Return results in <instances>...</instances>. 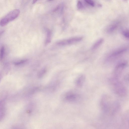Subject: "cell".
Wrapping results in <instances>:
<instances>
[{"label":"cell","mask_w":129,"mask_h":129,"mask_svg":"<svg viewBox=\"0 0 129 129\" xmlns=\"http://www.w3.org/2000/svg\"><path fill=\"white\" fill-rule=\"evenodd\" d=\"M20 12V10L19 9H15L10 11L1 20L0 22L1 26H5L10 22L15 20L18 17Z\"/></svg>","instance_id":"obj_1"},{"label":"cell","mask_w":129,"mask_h":129,"mask_svg":"<svg viewBox=\"0 0 129 129\" xmlns=\"http://www.w3.org/2000/svg\"><path fill=\"white\" fill-rule=\"evenodd\" d=\"M110 82L116 94L122 96H125L126 95V90L122 83L117 80V78L112 79Z\"/></svg>","instance_id":"obj_2"},{"label":"cell","mask_w":129,"mask_h":129,"mask_svg":"<svg viewBox=\"0 0 129 129\" xmlns=\"http://www.w3.org/2000/svg\"><path fill=\"white\" fill-rule=\"evenodd\" d=\"M83 37L77 36L60 40L56 43V44L60 46H65L73 45L81 41Z\"/></svg>","instance_id":"obj_3"},{"label":"cell","mask_w":129,"mask_h":129,"mask_svg":"<svg viewBox=\"0 0 129 129\" xmlns=\"http://www.w3.org/2000/svg\"><path fill=\"white\" fill-rule=\"evenodd\" d=\"M64 99L70 102H75L78 101L81 98V95L77 92L71 91L66 93L64 95Z\"/></svg>","instance_id":"obj_4"},{"label":"cell","mask_w":129,"mask_h":129,"mask_svg":"<svg viewBox=\"0 0 129 129\" xmlns=\"http://www.w3.org/2000/svg\"><path fill=\"white\" fill-rule=\"evenodd\" d=\"M127 50L126 48H123L118 49L111 53L107 57L106 60L107 63L110 62L124 53Z\"/></svg>","instance_id":"obj_5"},{"label":"cell","mask_w":129,"mask_h":129,"mask_svg":"<svg viewBox=\"0 0 129 129\" xmlns=\"http://www.w3.org/2000/svg\"><path fill=\"white\" fill-rule=\"evenodd\" d=\"M127 64L126 62H124L120 63L116 66L114 71V74L116 78L120 75Z\"/></svg>","instance_id":"obj_6"},{"label":"cell","mask_w":129,"mask_h":129,"mask_svg":"<svg viewBox=\"0 0 129 129\" xmlns=\"http://www.w3.org/2000/svg\"><path fill=\"white\" fill-rule=\"evenodd\" d=\"M85 77L84 75H81L79 76L76 80V85L78 87H81L85 81Z\"/></svg>","instance_id":"obj_7"},{"label":"cell","mask_w":129,"mask_h":129,"mask_svg":"<svg viewBox=\"0 0 129 129\" xmlns=\"http://www.w3.org/2000/svg\"><path fill=\"white\" fill-rule=\"evenodd\" d=\"M118 23L115 22L110 25L107 28V32L111 33L115 30L118 26Z\"/></svg>","instance_id":"obj_8"},{"label":"cell","mask_w":129,"mask_h":129,"mask_svg":"<svg viewBox=\"0 0 129 129\" xmlns=\"http://www.w3.org/2000/svg\"><path fill=\"white\" fill-rule=\"evenodd\" d=\"M104 41V39L100 38L96 41L93 45L91 48V50H94L99 47L103 44Z\"/></svg>","instance_id":"obj_9"},{"label":"cell","mask_w":129,"mask_h":129,"mask_svg":"<svg viewBox=\"0 0 129 129\" xmlns=\"http://www.w3.org/2000/svg\"><path fill=\"white\" fill-rule=\"evenodd\" d=\"M86 7L89 6L91 7H94L96 6L95 3L91 0H85L83 1Z\"/></svg>","instance_id":"obj_10"},{"label":"cell","mask_w":129,"mask_h":129,"mask_svg":"<svg viewBox=\"0 0 129 129\" xmlns=\"http://www.w3.org/2000/svg\"><path fill=\"white\" fill-rule=\"evenodd\" d=\"M47 38L46 40L45 45H47L51 42V32L50 30H48L47 31Z\"/></svg>","instance_id":"obj_11"},{"label":"cell","mask_w":129,"mask_h":129,"mask_svg":"<svg viewBox=\"0 0 129 129\" xmlns=\"http://www.w3.org/2000/svg\"><path fill=\"white\" fill-rule=\"evenodd\" d=\"M77 7L78 9L82 10L86 8L83 1H78L77 4Z\"/></svg>","instance_id":"obj_12"},{"label":"cell","mask_w":129,"mask_h":129,"mask_svg":"<svg viewBox=\"0 0 129 129\" xmlns=\"http://www.w3.org/2000/svg\"><path fill=\"white\" fill-rule=\"evenodd\" d=\"M5 49L4 46H2L1 48L0 51V58L2 59L3 58L4 54Z\"/></svg>","instance_id":"obj_13"},{"label":"cell","mask_w":129,"mask_h":129,"mask_svg":"<svg viewBox=\"0 0 129 129\" xmlns=\"http://www.w3.org/2000/svg\"><path fill=\"white\" fill-rule=\"evenodd\" d=\"M123 36L126 38H129V30H125L123 32Z\"/></svg>","instance_id":"obj_14"},{"label":"cell","mask_w":129,"mask_h":129,"mask_svg":"<svg viewBox=\"0 0 129 129\" xmlns=\"http://www.w3.org/2000/svg\"><path fill=\"white\" fill-rule=\"evenodd\" d=\"M46 71V70L45 69H44L40 71L38 74V76L39 77H41L45 74Z\"/></svg>","instance_id":"obj_15"},{"label":"cell","mask_w":129,"mask_h":129,"mask_svg":"<svg viewBox=\"0 0 129 129\" xmlns=\"http://www.w3.org/2000/svg\"><path fill=\"white\" fill-rule=\"evenodd\" d=\"M26 60H22L20 61L16 62L15 63V64L16 65H19L21 64L24 63L25 62H26Z\"/></svg>","instance_id":"obj_16"},{"label":"cell","mask_w":129,"mask_h":129,"mask_svg":"<svg viewBox=\"0 0 129 129\" xmlns=\"http://www.w3.org/2000/svg\"><path fill=\"white\" fill-rule=\"evenodd\" d=\"M37 1H36V0H35V1L34 0V1H33V4L35 3L36 2H37Z\"/></svg>","instance_id":"obj_17"},{"label":"cell","mask_w":129,"mask_h":129,"mask_svg":"<svg viewBox=\"0 0 129 129\" xmlns=\"http://www.w3.org/2000/svg\"></svg>","instance_id":"obj_18"}]
</instances>
